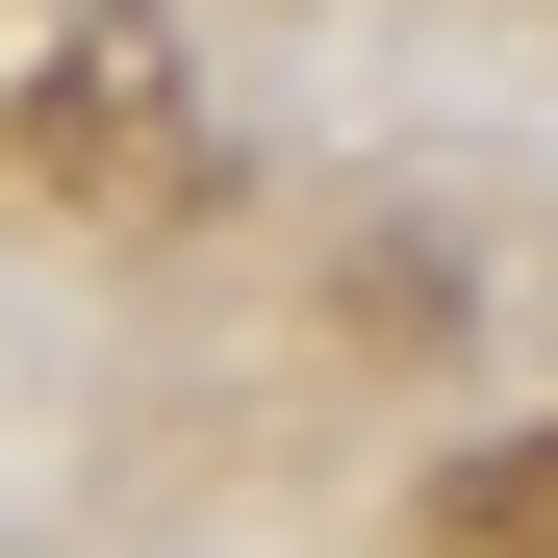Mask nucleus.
<instances>
[{"instance_id": "obj_1", "label": "nucleus", "mask_w": 558, "mask_h": 558, "mask_svg": "<svg viewBox=\"0 0 558 558\" xmlns=\"http://www.w3.org/2000/svg\"><path fill=\"white\" fill-rule=\"evenodd\" d=\"M26 153H51V204H102V229H178V204H204V102H178V51L153 26H76V76H51V102H26Z\"/></svg>"}, {"instance_id": "obj_2", "label": "nucleus", "mask_w": 558, "mask_h": 558, "mask_svg": "<svg viewBox=\"0 0 558 558\" xmlns=\"http://www.w3.org/2000/svg\"><path fill=\"white\" fill-rule=\"evenodd\" d=\"M432 533H457V558H558V432H483V457H432Z\"/></svg>"}]
</instances>
